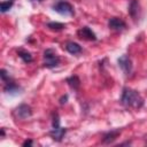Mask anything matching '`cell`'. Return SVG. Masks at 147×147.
<instances>
[{"instance_id": "16", "label": "cell", "mask_w": 147, "mask_h": 147, "mask_svg": "<svg viewBox=\"0 0 147 147\" xmlns=\"http://www.w3.org/2000/svg\"><path fill=\"white\" fill-rule=\"evenodd\" d=\"M13 3H14V1H10V0L2 1V2L0 3V9H1V13H6V11H8V10L11 8Z\"/></svg>"}, {"instance_id": "17", "label": "cell", "mask_w": 147, "mask_h": 147, "mask_svg": "<svg viewBox=\"0 0 147 147\" xmlns=\"http://www.w3.org/2000/svg\"><path fill=\"white\" fill-rule=\"evenodd\" d=\"M0 76H1V79H2L3 83H7V82H9V80L11 79V77L9 76V74H8L5 69H1V70H0Z\"/></svg>"}, {"instance_id": "22", "label": "cell", "mask_w": 147, "mask_h": 147, "mask_svg": "<svg viewBox=\"0 0 147 147\" xmlns=\"http://www.w3.org/2000/svg\"><path fill=\"white\" fill-rule=\"evenodd\" d=\"M10 1H14V0H10Z\"/></svg>"}, {"instance_id": "9", "label": "cell", "mask_w": 147, "mask_h": 147, "mask_svg": "<svg viewBox=\"0 0 147 147\" xmlns=\"http://www.w3.org/2000/svg\"><path fill=\"white\" fill-rule=\"evenodd\" d=\"M119 134H121V130H110L103 134L102 142L103 144H111L118 138Z\"/></svg>"}, {"instance_id": "8", "label": "cell", "mask_w": 147, "mask_h": 147, "mask_svg": "<svg viewBox=\"0 0 147 147\" xmlns=\"http://www.w3.org/2000/svg\"><path fill=\"white\" fill-rule=\"evenodd\" d=\"M77 34L80 39H85V40H96V36L95 33L88 28V26H83L77 31Z\"/></svg>"}, {"instance_id": "3", "label": "cell", "mask_w": 147, "mask_h": 147, "mask_svg": "<svg viewBox=\"0 0 147 147\" xmlns=\"http://www.w3.org/2000/svg\"><path fill=\"white\" fill-rule=\"evenodd\" d=\"M60 62H61V59L54 49L48 48L44 52V67L52 69V68L57 67L60 64Z\"/></svg>"}, {"instance_id": "7", "label": "cell", "mask_w": 147, "mask_h": 147, "mask_svg": "<svg viewBox=\"0 0 147 147\" xmlns=\"http://www.w3.org/2000/svg\"><path fill=\"white\" fill-rule=\"evenodd\" d=\"M108 26H109V29L115 30V31H123L126 28V24L119 17H111L108 21Z\"/></svg>"}, {"instance_id": "15", "label": "cell", "mask_w": 147, "mask_h": 147, "mask_svg": "<svg viewBox=\"0 0 147 147\" xmlns=\"http://www.w3.org/2000/svg\"><path fill=\"white\" fill-rule=\"evenodd\" d=\"M47 28L53 31H61L65 28V25L60 22H49V23H47Z\"/></svg>"}, {"instance_id": "6", "label": "cell", "mask_w": 147, "mask_h": 147, "mask_svg": "<svg viewBox=\"0 0 147 147\" xmlns=\"http://www.w3.org/2000/svg\"><path fill=\"white\" fill-rule=\"evenodd\" d=\"M117 62H118L119 68L122 69V71H123L126 76L131 74V71H132V61H131V59H130L129 55H122V56L118 59Z\"/></svg>"}, {"instance_id": "14", "label": "cell", "mask_w": 147, "mask_h": 147, "mask_svg": "<svg viewBox=\"0 0 147 147\" xmlns=\"http://www.w3.org/2000/svg\"><path fill=\"white\" fill-rule=\"evenodd\" d=\"M129 13H130V15L133 18H136L138 16V13H139V3H138L137 0H132L131 1L130 7H129Z\"/></svg>"}, {"instance_id": "4", "label": "cell", "mask_w": 147, "mask_h": 147, "mask_svg": "<svg viewBox=\"0 0 147 147\" xmlns=\"http://www.w3.org/2000/svg\"><path fill=\"white\" fill-rule=\"evenodd\" d=\"M53 10L61 15H74L75 10L74 7L68 1H59L53 6Z\"/></svg>"}, {"instance_id": "18", "label": "cell", "mask_w": 147, "mask_h": 147, "mask_svg": "<svg viewBox=\"0 0 147 147\" xmlns=\"http://www.w3.org/2000/svg\"><path fill=\"white\" fill-rule=\"evenodd\" d=\"M67 100H68V94L63 95V96L60 99V103H61V105H63V103H65V102H67Z\"/></svg>"}, {"instance_id": "1", "label": "cell", "mask_w": 147, "mask_h": 147, "mask_svg": "<svg viewBox=\"0 0 147 147\" xmlns=\"http://www.w3.org/2000/svg\"><path fill=\"white\" fill-rule=\"evenodd\" d=\"M121 103L127 108L139 109L144 106V99L136 90H132L130 87H124L121 95Z\"/></svg>"}, {"instance_id": "20", "label": "cell", "mask_w": 147, "mask_h": 147, "mask_svg": "<svg viewBox=\"0 0 147 147\" xmlns=\"http://www.w3.org/2000/svg\"><path fill=\"white\" fill-rule=\"evenodd\" d=\"M1 136H5V131H3V129L1 130Z\"/></svg>"}, {"instance_id": "10", "label": "cell", "mask_w": 147, "mask_h": 147, "mask_svg": "<svg viewBox=\"0 0 147 147\" xmlns=\"http://www.w3.org/2000/svg\"><path fill=\"white\" fill-rule=\"evenodd\" d=\"M21 90H22V88H21V87H20L13 79H10L9 82L5 83L3 91H5L7 94H17V93H20Z\"/></svg>"}, {"instance_id": "5", "label": "cell", "mask_w": 147, "mask_h": 147, "mask_svg": "<svg viewBox=\"0 0 147 147\" xmlns=\"http://www.w3.org/2000/svg\"><path fill=\"white\" fill-rule=\"evenodd\" d=\"M32 115V109L29 105L22 103L14 110V116L17 119H26Z\"/></svg>"}, {"instance_id": "13", "label": "cell", "mask_w": 147, "mask_h": 147, "mask_svg": "<svg viewBox=\"0 0 147 147\" xmlns=\"http://www.w3.org/2000/svg\"><path fill=\"white\" fill-rule=\"evenodd\" d=\"M67 83L74 90H78L79 86H80V80H79V78L77 76H70V77H68L67 78Z\"/></svg>"}, {"instance_id": "11", "label": "cell", "mask_w": 147, "mask_h": 147, "mask_svg": "<svg viewBox=\"0 0 147 147\" xmlns=\"http://www.w3.org/2000/svg\"><path fill=\"white\" fill-rule=\"evenodd\" d=\"M65 49H67L70 54L76 55V54H79V53L82 52V46H80L79 44L75 42V41H68V42L65 44Z\"/></svg>"}, {"instance_id": "12", "label": "cell", "mask_w": 147, "mask_h": 147, "mask_svg": "<svg viewBox=\"0 0 147 147\" xmlns=\"http://www.w3.org/2000/svg\"><path fill=\"white\" fill-rule=\"evenodd\" d=\"M17 55L23 60V62H25V63H30V62H32V55H31V53H29L28 51H25V49H23V48H20L18 51H17Z\"/></svg>"}, {"instance_id": "19", "label": "cell", "mask_w": 147, "mask_h": 147, "mask_svg": "<svg viewBox=\"0 0 147 147\" xmlns=\"http://www.w3.org/2000/svg\"><path fill=\"white\" fill-rule=\"evenodd\" d=\"M32 145V140H25L24 142H23V146L25 147V146H31Z\"/></svg>"}, {"instance_id": "21", "label": "cell", "mask_w": 147, "mask_h": 147, "mask_svg": "<svg viewBox=\"0 0 147 147\" xmlns=\"http://www.w3.org/2000/svg\"><path fill=\"white\" fill-rule=\"evenodd\" d=\"M31 1H38V2H40V1H42V0H31Z\"/></svg>"}, {"instance_id": "2", "label": "cell", "mask_w": 147, "mask_h": 147, "mask_svg": "<svg viewBox=\"0 0 147 147\" xmlns=\"http://www.w3.org/2000/svg\"><path fill=\"white\" fill-rule=\"evenodd\" d=\"M67 133V127H62L60 125V116L56 111L52 114V130L49 131V136L55 141H61L64 134Z\"/></svg>"}]
</instances>
